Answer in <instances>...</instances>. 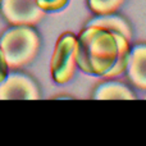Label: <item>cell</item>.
<instances>
[{
	"label": "cell",
	"instance_id": "cell-7",
	"mask_svg": "<svg viewBox=\"0 0 146 146\" xmlns=\"http://www.w3.org/2000/svg\"><path fill=\"white\" fill-rule=\"evenodd\" d=\"M92 98L96 100H135L136 95L128 87L118 81H106L95 88Z\"/></svg>",
	"mask_w": 146,
	"mask_h": 146
},
{
	"label": "cell",
	"instance_id": "cell-10",
	"mask_svg": "<svg viewBox=\"0 0 146 146\" xmlns=\"http://www.w3.org/2000/svg\"><path fill=\"white\" fill-rule=\"evenodd\" d=\"M126 0H87V5L92 13L98 15L113 14Z\"/></svg>",
	"mask_w": 146,
	"mask_h": 146
},
{
	"label": "cell",
	"instance_id": "cell-6",
	"mask_svg": "<svg viewBox=\"0 0 146 146\" xmlns=\"http://www.w3.org/2000/svg\"><path fill=\"white\" fill-rule=\"evenodd\" d=\"M127 77L129 82L139 90L146 91V44L140 42L129 50Z\"/></svg>",
	"mask_w": 146,
	"mask_h": 146
},
{
	"label": "cell",
	"instance_id": "cell-4",
	"mask_svg": "<svg viewBox=\"0 0 146 146\" xmlns=\"http://www.w3.org/2000/svg\"><path fill=\"white\" fill-rule=\"evenodd\" d=\"M0 12L10 26H35L46 13L37 0H0Z\"/></svg>",
	"mask_w": 146,
	"mask_h": 146
},
{
	"label": "cell",
	"instance_id": "cell-9",
	"mask_svg": "<svg viewBox=\"0 0 146 146\" xmlns=\"http://www.w3.org/2000/svg\"><path fill=\"white\" fill-rule=\"evenodd\" d=\"M113 33L115 35V38H117V41H118L119 54H118V58H117L114 66L103 76V77H105V78L118 77V76L123 74V73L126 72L127 64H128V58H129V50H131V46H129L131 41H129L126 36L121 35V33H117V32H113Z\"/></svg>",
	"mask_w": 146,
	"mask_h": 146
},
{
	"label": "cell",
	"instance_id": "cell-1",
	"mask_svg": "<svg viewBox=\"0 0 146 146\" xmlns=\"http://www.w3.org/2000/svg\"><path fill=\"white\" fill-rule=\"evenodd\" d=\"M119 54L115 35L100 26L87 25L77 36V67L87 74L103 77Z\"/></svg>",
	"mask_w": 146,
	"mask_h": 146
},
{
	"label": "cell",
	"instance_id": "cell-2",
	"mask_svg": "<svg viewBox=\"0 0 146 146\" xmlns=\"http://www.w3.org/2000/svg\"><path fill=\"white\" fill-rule=\"evenodd\" d=\"M0 48L10 69L22 68L37 55L40 36L33 26H12L0 36Z\"/></svg>",
	"mask_w": 146,
	"mask_h": 146
},
{
	"label": "cell",
	"instance_id": "cell-8",
	"mask_svg": "<svg viewBox=\"0 0 146 146\" xmlns=\"http://www.w3.org/2000/svg\"><path fill=\"white\" fill-rule=\"evenodd\" d=\"M91 26H100L104 27L105 30L110 31V32H117L121 35L126 36L129 41L132 37V30L129 27L128 22L124 18L119 17V15L113 14H106V15H99L98 18H94L88 22Z\"/></svg>",
	"mask_w": 146,
	"mask_h": 146
},
{
	"label": "cell",
	"instance_id": "cell-11",
	"mask_svg": "<svg viewBox=\"0 0 146 146\" xmlns=\"http://www.w3.org/2000/svg\"><path fill=\"white\" fill-rule=\"evenodd\" d=\"M68 0H37V4L45 12H55L63 9L67 5Z\"/></svg>",
	"mask_w": 146,
	"mask_h": 146
},
{
	"label": "cell",
	"instance_id": "cell-5",
	"mask_svg": "<svg viewBox=\"0 0 146 146\" xmlns=\"http://www.w3.org/2000/svg\"><path fill=\"white\" fill-rule=\"evenodd\" d=\"M40 90L32 77L19 72L8 73L0 82V100H37Z\"/></svg>",
	"mask_w": 146,
	"mask_h": 146
},
{
	"label": "cell",
	"instance_id": "cell-12",
	"mask_svg": "<svg viewBox=\"0 0 146 146\" xmlns=\"http://www.w3.org/2000/svg\"><path fill=\"white\" fill-rule=\"evenodd\" d=\"M9 73V66H8L7 58H5L4 53H3L1 48H0V82L4 80Z\"/></svg>",
	"mask_w": 146,
	"mask_h": 146
},
{
	"label": "cell",
	"instance_id": "cell-3",
	"mask_svg": "<svg viewBox=\"0 0 146 146\" xmlns=\"http://www.w3.org/2000/svg\"><path fill=\"white\" fill-rule=\"evenodd\" d=\"M77 68V36L64 32L56 41L51 56V77L56 83L63 85L72 80Z\"/></svg>",
	"mask_w": 146,
	"mask_h": 146
}]
</instances>
